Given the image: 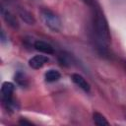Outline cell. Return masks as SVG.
I'll return each mask as SVG.
<instances>
[{"instance_id":"30bf717a","label":"cell","mask_w":126,"mask_h":126,"mask_svg":"<svg viewBox=\"0 0 126 126\" xmlns=\"http://www.w3.org/2000/svg\"><path fill=\"white\" fill-rule=\"evenodd\" d=\"M15 81H16V83L20 87H23V88L24 87H27L29 85V81H28L27 76L23 72H20V71H18L15 74Z\"/></svg>"},{"instance_id":"3957f363","label":"cell","mask_w":126,"mask_h":126,"mask_svg":"<svg viewBox=\"0 0 126 126\" xmlns=\"http://www.w3.org/2000/svg\"><path fill=\"white\" fill-rule=\"evenodd\" d=\"M15 87L11 82H4L1 87V97L3 105L8 110H15L17 109V103L13 98Z\"/></svg>"},{"instance_id":"ba28073f","label":"cell","mask_w":126,"mask_h":126,"mask_svg":"<svg viewBox=\"0 0 126 126\" xmlns=\"http://www.w3.org/2000/svg\"><path fill=\"white\" fill-rule=\"evenodd\" d=\"M18 14H19L20 18H21L26 24H28V25H33V24L35 23V19H34V17L32 16V14L30 11L26 10L25 8H20L19 11H18Z\"/></svg>"},{"instance_id":"9c48e42d","label":"cell","mask_w":126,"mask_h":126,"mask_svg":"<svg viewBox=\"0 0 126 126\" xmlns=\"http://www.w3.org/2000/svg\"><path fill=\"white\" fill-rule=\"evenodd\" d=\"M60 78H61L60 72L57 71V70H54V69H50V70H48V71L44 74V79H45V81L48 82V83L56 82V81H58Z\"/></svg>"},{"instance_id":"7c38bea8","label":"cell","mask_w":126,"mask_h":126,"mask_svg":"<svg viewBox=\"0 0 126 126\" xmlns=\"http://www.w3.org/2000/svg\"><path fill=\"white\" fill-rule=\"evenodd\" d=\"M58 61L62 66H70L72 63V56L68 53L61 52L58 55Z\"/></svg>"},{"instance_id":"52a82bcc","label":"cell","mask_w":126,"mask_h":126,"mask_svg":"<svg viewBox=\"0 0 126 126\" xmlns=\"http://www.w3.org/2000/svg\"><path fill=\"white\" fill-rule=\"evenodd\" d=\"M33 48L41 53H45V54H54V48L52 47V45H50L49 43L43 41V40H35L33 42Z\"/></svg>"},{"instance_id":"277c9868","label":"cell","mask_w":126,"mask_h":126,"mask_svg":"<svg viewBox=\"0 0 126 126\" xmlns=\"http://www.w3.org/2000/svg\"><path fill=\"white\" fill-rule=\"evenodd\" d=\"M0 12H1V16H2V18L4 19V21H5L11 28H13V29H18V28H19V22H18L16 16H15L11 11H9V10L6 9L5 7L1 6Z\"/></svg>"},{"instance_id":"8992f818","label":"cell","mask_w":126,"mask_h":126,"mask_svg":"<svg viewBox=\"0 0 126 126\" xmlns=\"http://www.w3.org/2000/svg\"><path fill=\"white\" fill-rule=\"evenodd\" d=\"M48 57L44 55H34L29 60V66L32 69H40L48 62Z\"/></svg>"},{"instance_id":"5bb4252c","label":"cell","mask_w":126,"mask_h":126,"mask_svg":"<svg viewBox=\"0 0 126 126\" xmlns=\"http://www.w3.org/2000/svg\"><path fill=\"white\" fill-rule=\"evenodd\" d=\"M20 124H28V125H31L32 124V122H30V121H27V120H20V122H19Z\"/></svg>"},{"instance_id":"6da1fadb","label":"cell","mask_w":126,"mask_h":126,"mask_svg":"<svg viewBox=\"0 0 126 126\" xmlns=\"http://www.w3.org/2000/svg\"><path fill=\"white\" fill-rule=\"evenodd\" d=\"M92 11V35L97 52L101 55H108L109 43L111 40L107 21L99 5L95 1L90 6Z\"/></svg>"},{"instance_id":"8fae6325","label":"cell","mask_w":126,"mask_h":126,"mask_svg":"<svg viewBox=\"0 0 126 126\" xmlns=\"http://www.w3.org/2000/svg\"><path fill=\"white\" fill-rule=\"evenodd\" d=\"M93 120L95 125L97 126H103V125H108L109 122L106 120V118L100 114L99 112H94L93 113Z\"/></svg>"},{"instance_id":"4fadbf2b","label":"cell","mask_w":126,"mask_h":126,"mask_svg":"<svg viewBox=\"0 0 126 126\" xmlns=\"http://www.w3.org/2000/svg\"><path fill=\"white\" fill-rule=\"evenodd\" d=\"M80 1H82L83 3H85L86 5H88L89 7H90L91 5H93V4L95 2V0H80Z\"/></svg>"},{"instance_id":"7a4b0ae2","label":"cell","mask_w":126,"mask_h":126,"mask_svg":"<svg viewBox=\"0 0 126 126\" xmlns=\"http://www.w3.org/2000/svg\"><path fill=\"white\" fill-rule=\"evenodd\" d=\"M39 15L44 25L53 32H58L61 30V21L59 17L49 8L42 7L39 10Z\"/></svg>"},{"instance_id":"5b68a950","label":"cell","mask_w":126,"mask_h":126,"mask_svg":"<svg viewBox=\"0 0 126 126\" xmlns=\"http://www.w3.org/2000/svg\"><path fill=\"white\" fill-rule=\"evenodd\" d=\"M71 80L73 81V83L75 85H77L80 89H82L84 92L86 93H89L91 91V86L90 84L87 82V80L80 74H77V73H74L71 75Z\"/></svg>"}]
</instances>
